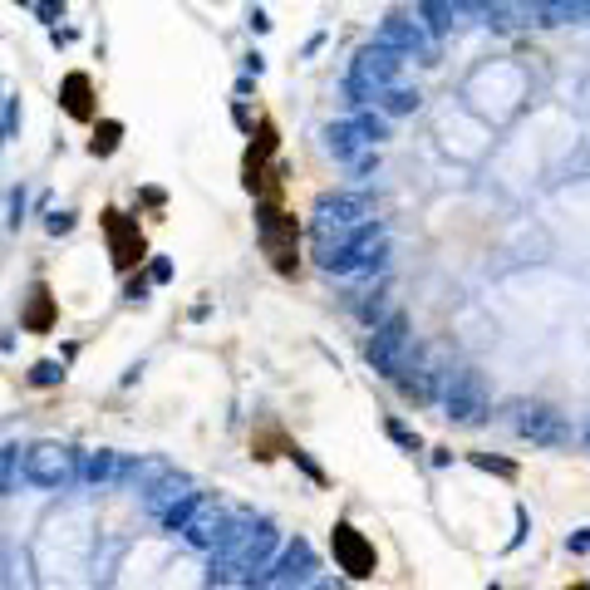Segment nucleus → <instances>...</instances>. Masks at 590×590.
Listing matches in <instances>:
<instances>
[{
	"instance_id": "obj_24",
	"label": "nucleus",
	"mask_w": 590,
	"mask_h": 590,
	"mask_svg": "<svg viewBox=\"0 0 590 590\" xmlns=\"http://www.w3.org/2000/svg\"><path fill=\"white\" fill-rule=\"evenodd\" d=\"M580 442H586V452H590V423H586V433H580Z\"/></svg>"
},
{
	"instance_id": "obj_1",
	"label": "nucleus",
	"mask_w": 590,
	"mask_h": 590,
	"mask_svg": "<svg viewBox=\"0 0 590 590\" xmlns=\"http://www.w3.org/2000/svg\"><path fill=\"white\" fill-rule=\"evenodd\" d=\"M275 556H281V531H275L271 521L236 517L232 531H226V541L212 551L216 580H236V586H246V590L271 586Z\"/></svg>"
},
{
	"instance_id": "obj_2",
	"label": "nucleus",
	"mask_w": 590,
	"mask_h": 590,
	"mask_svg": "<svg viewBox=\"0 0 590 590\" xmlns=\"http://www.w3.org/2000/svg\"><path fill=\"white\" fill-rule=\"evenodd\" d=\"M315 266H320L324 275H340V281L384 271V266H389V236H384L379 222H369V226H359V232H350V236L315 241Z\"/></svg>"
},
{
	"instance_id": "obj_7",
	"label": "nucleus",
	"mask_w": 590,
	"mask_h": 590,
	"mask_svg": "<svg viewBox=\"0 0 590 590\" xmlns=\"http://www.w3.org/2000/svg\"><path fill=\"white\" fill-rule=\"evenodd\" d=\"M232 521H236V511H226L222 502H212V497H202L192 507V517L182 521V527H177V536L187 541V546L192 551H206V556H212L216 546H222L226 541V531H232Z\"/></svg>"
},
{
	"instance_id": "obj_5",
	"label": "nucleus",
	"mask_w": 590,
	"mask_h": 590,
	"mask_svg": "<svg viewBox=\"0 0 590 590\" xmlns=\"http://www.w3.org/2000/svg\"><path fill=\"white\" fill-rule=\"evenodd\" d=\"M403 59H409V55H399V49H384V45L359 49V55H354V64H350V79H344V94H350V104H364V98H374L379 88H389L393 79H399Z\"/></svg>"
},
{
	"instance_id": "obj_19",
	"label": "nucleus",
	"mask_w": 590,
	"mask_h": 590,
	"mask_svg": "<svg viewBox=\"0 0 590 590\" xmlns=\"http://www.w3.org/2000/svg\"><path fill=\"white\" fill-rule=\"evenodd\" d=\"M384 433H389V438L399 442L403 452H423V438L409 428V423H399V418H384Z\"/></svg>"
},
{
	"instance_id": "obj_9",
	"label": "nucleus",
	"mask_w": 590,
	"mask_h": 590,
	"mask_svg": "<svg viewBox=\"0 0 590 590\" xmlns=\"http://www.w3.org/2000/svg\"><path fill=\"white\" fill-rule=\"evenodd\" d=\"M315 580H320V560H315L310 541L295 536L291 546H281L275 570H271V590H310Z\"/></svg>"
},
{
	"instance_id": "obj_15",
	"label": "nucleus",
	"mask_w": 590,
	"mask_h": 590,
	"mask_svg": "<svg viewBox=\"0 0 590 590\" xmlns=\"http://www.w3.org/2000/svg\"><path fill=\"white\" fill-rule=\"evenodd\" d=\"M393 389H399V399L409 403H433L438 399V369H409L393 379Z\"/></svg>"
},
{
	"instance_id": "obj_11",
	"label": "nucleus",
	"mask_w": 590,
	"mask_h": 590,
	"mask_svg": "<svg viewBox=\"0 0 590 590\" xmlns=\"http://www.w3.org/2000/svg\"><path fill=\"white\" fill-rule=\"evenodd\" d=\"M374 45L399 49V55H433V35L418 25V15H389L374 35Z\"/></svg>"
},
{
	"instance_id": "obj_12",
	"label": "nucleus",
	"mask_w": 590,
	"mask_h": 590,
	"mask_svg": "<svg viewBox=\"0 0 590 590\" xmlns=\"http://www.w3.org/2000/svg\"><path fill=\"white\" fill-rule=\"evenodd\" d=\"M521 438H531L536 448H566L570 442V418L560 409H527V418L517 423Z\"/></svg>"
},
{
	"instance_id": "obj_3",
	"label": "nucleus",
	"mask_w": 590,
	"mask_h": 590,
	"mask_svg": "<svg viewBox=\"0 0 590 590\" xmlns=\"http://www.w3.org/2000/svg\"><path fill=\"white\" fill-rule=\"evenodd\" d=\"M369 222H379L369 197L334 192V197H320V202H315L310 232H315V241H330V236H350V232H359V226H369Z\"/></svg>"
},
{
	"instance_id": "obj_4",
	"label": "nucleus",
	"mask_w": 590,
	"mask_h": 590,
	"mask_svg": "<svg viewBox=\"0 0 590 590\" xmlns=\"http://www.w3.org/2000/svg\"><path fill=\"white\" fill-rule=\"evenodd\" d=\"M413 334H409V320L403 315H389L384 324H374L369 330V344H364V359L374 364V369L384 374V379H399V374H409V359H413Z\"/></svg>"
},
{
	"instance_id": "obj_14",
	"label": "nucleus",
	"mask_w": 590,
	"mask_h": 590,
	"mask_svg": "<svg viewBox=\"0 0 590 590\" xmlns=\"http://www.w3.org/2000/svg\"><path fill=\"white\" fill-rule=\"evenodd\" d=\"M413 15H418V25L428 30L433 39H438V35H452V30L462 25V15H458V5H452V0H418V10H413Z\"/></svg>"
},
{
	"instance_id": "obj_13",
	"label": "nucleus",
	"mask_w": 590,
	"mask_h": 590,
	"mask_svg": "<svg viewBox=\"0 0 590 590\" xmlns=\"http://www.w3.org/2000/svg\"><path fill=\"white\" fill-rule=\"evenodd\" d=\"M334 556H340V566L350 570V576H374V551H369V541H364L350 521L334 527Z\"/></svg>"
},
{
	"instance_id": "obj_8",
	"label": "nucleus",
	"mask_w": 590,
	"mask_h": 590,
	"mask_svg": "<svg viewBox=\"0 0 590 590\" xmlns=\"http://www.w3.org/2000/svg\"><path fill=\"white\" fill-rule=\"evenodd\" d=\"M442 409H448V423H482L492 409V393H487V379H482L477 369H462L458 379L448 384V393H442Z\"/></svg>"
},
{
	"instance_id": "obj_17",
	"label": "nucleus",
	"mask_w": 590,
	"mask_h": 590,
	"mask_svg": "<svg viewBox=\"0 0 590 590\" xmlns=\"http://www.w3.org/2000/svg\"><path fill=\"white\" fill-rule=\"evenodd\" d=\"M350 310H354V320L369 324V330L389 320V300H384V295H369V291H364V300H350Z\"/></svg>"
},
{
	"instance_id": "obj_10",
	"label": "nucleus",
	"mask_w": 590,
	"mask_h": 590,
	"mask_svg": "<svg viewBox=\"0 0 590 590\" xmlns=\"http://www.w3.org/2000/svg\"><path fill=\"white\" fill-rule=\"evenodd\" d=\"M202 502V492L192 487V482H163V487H153L148 492V511H153L163 527H182L187 517H192V507Z\"/></svg>"
},
{
	"instance_id": "obj_25",
	"label": "nucleus",
	"mask_w": 590,
	"mask_h": 590,
	"mask_svg": "<svg viewBox=\"0 0 590 590\" xmlns=\"http://www.w3.org/2000/svg\"><path fill=\"white\" fill-rule=\"evenodd\" d=\"M586 108H590V88H586Z\"/></svg>"
},
{
	"instance_id": "obj_20",
	"label": "nucleus",
	"mask_w": 590,
	"mask_h": 590,
	"mask_svg": "<svg viewBox=\"0 0 590 590\" xmlns=\"http://www.w3.org/2000/svg\"><path fill=\"white\" fill-rule=\"evenodd\" d=\"M59 379H64V364H55V359L30 369V384H35V389H49V384H59Z\"/></svg>"
},
{
	"instance_id": "obj_21",
	"label": "nucleus",
	"mask_w": 590,
	"mask_h": 590,
	"mask_svg": "<svg viewBox=\"0 0 590 590\" xmlns=\"http://www.w3.org/2000/svg\"><path fill=\"white\" fill-rule=\"evenodd\" d=\"M15 477H20V458L15 452H0V497L15 492Z\"/></svg>"
},
{
	"instance_id": "obj_23",
	"label": "nucleus",
	"mask_w": 590,
	"mask_h": 590,
	"mask_svg": "<svg viewBox=\"0 0 590 590\" xmlns=\"http://www.w3.org/2000/svg\"><path fill=\"white\" fill-rule=\"evenodd\" d=\"M566 551H570V556H586V551H590V527H580L576 536L566 541Z\"/></svg>"
},
{
	"instance_id": "obj_16",
	"label": "nucleus",
	"mask_w": 590,
	"mask_h": 590,
	"mask_svg": "<svg viewBox=\"0 0 590 590\" xmlns=\"http://www.w3.org/2000/svg\"><path fill=\"white\" fill-rule=\"evenodd\" d=\"M423 98H418V88H403V84H389V88H379L374 94V108H379L384 118H403V114H413Z\"/></svg>"
},
{
	"instance_id": "obj_22",
	"label": "nucleus",
	"mask_w": 590,
	"mask_h": 590,
	"mask_svg": "<svg viewBox=\"0 0 590 590\" xmlns=\"http://www.w3.org/2000/svg\"><path fill=\"white\" fill-rule=\"evenodd\" d=\"M472 462H477L482 472H497V477H517V462H507V458H487V452H477Z\"/></svg>"
},
{
	"instance_id": "obj_18",
	"label": "nucleus",
	"mask_w": 590,
	"mask_h": 590,
	"mask_svg": "<svg viewBox=\"0 0 590 590\" xmlns=\"http://www.w3.org/2000/svg\"><path fill=\"white\" fill-rule=\"evenodd\" d=\"M79 472H84L88 482H108V477L118 472V458H114V452H104V448H98V452H88V458L79 462Z\"/></svg>"
},
{
	"instance_id": "obj_6",
	"label": "nucleus",
	"mask_w": 590,
	"mask_h": 590,
	"mask_svg": "<svg viewBox=\"0 0 590 590\" xmlns=\"http://www.w3.org/2000/svg\"><path fill=\"white\" fill-rule=\"evenodd\" d=\"M20 472L35 487H69L79 477V458L64 448V442H35V448L20 452Z\"/></svg>"
}]
</instances>
